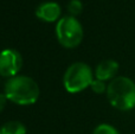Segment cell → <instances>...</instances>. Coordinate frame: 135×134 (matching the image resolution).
I'll use <instances>...</instances> for the list:
<instances>
[{
    "instance_id": "obj_1",
    "label": "cell",
    "mask_w": 135,
    "mask_h": 134,
    "mask_svg": "<svg viewBox=\"0 0 135 134\" xmlns=\"http://www.w3.org/2000/svg\"><path fill=\"white\" fill-rule=\"evenodd\" d=\"M39 87L32 77L26 75H17L6 81L4 94L7 100L19 106H31L39 97Z\"/></svg>"
},
{
    "instance_id": "obj_2",
    "label": "cell",
    "mask_w": 135,
    "mask_h": 134,
    "mask_svg": "<svg viewBox=\"0 0 135 134\" xmlns=\"http://www.w3.org/2000/svg\"><path fill=\"white\" fill-rule=\"evenodd\" d=\"M107 99L112 107L121 112L135 108V82L127 76H116L108 83Z\"/></svg>"
},
{
    "instance_id": "obj_3",
    "label": "cell",
    "mask_w": 135,
    "mask_h": 134,
    "mask_svg": "<svg viewBox=\"0 0 135 134\" xmlns=\"http://www.w3.org/2000/svg\"><path fill=\"white\" fill-rule=\"evenodd\" d=\"M94 74L91 68L83 62H75L65 70L63 76V84L66 92L71 94L83 92L86 88H90L94 81Z\"/></svg>"
},
{
    "instance_id": "obj_4",
    "label": "cell",
    "mask_w": 135,
    "mask_h": 134,
    "mask_svg": "<svg viewBox=\"0 0 135 134\" xmlns=\"http://www.w3.org/2000/svg\"><path fill=\"white\" fill-rule=\"evenodd\" d=\"M56 36L62 46L74 49L83 40V26L76 17L64 16L56 24Z\"/></svg>"
},
{
    "instance_id": "obj_5",
    "label": "cell",
    "mask_w": 135,
    "mask_h": 134,
    "mask_svg": "<svg viewBox=\"0 0 135 134\" xmlns=\"http://www.w3.org/2000/svg\"><path fill=\"white\" fill-rule=\"evenodd\" d=\"M23 66V57L14 49H5L0 52V76L11 78L19 75Z\"/></svg>"
},
{
    "instance_id": "obj_6",
    "label": "cell",
    "mask_w": 135,
    "mask_h": 134,
    "mask_svg": "<svg viewBox=\"0 0 135 134\" xmlns=\"http://www.w3.org/2000/svg\"><path fill=\"white\" fill-rule=\"evenodd\" d=\"M36 16L38 19L45 23H57L62 18V8L57 2L46 1L37 7Z\"/></svg>"
},
{
    "instance_id": "obj_7",
    "label": "cell",
    "mask_w": 135,
    "mask_h": 134,
    "mask_svg": "<svg viewBox=\"0 0 135 134\" xmlns=\"http://www.w3.org/2000/svg\"><path fill=\"white\" fill-rule=\"evenodd\" d=\"M117 73H119V63L114 59H104L97 64L94 75L97 80L107 82V81L114 80Z\"/></svg>"
},
{
    "instance_id": "obj_8",
    "label": "cell",
    "mask_w": 135,
    "mask_h": 134,
    "mask_svg": "<svg viewBox=\"0 0 135 134\" xmlns=\"http://www.w3.org/2000/svg\"><path fill=\"white\" fill-rule=\"evenodd\" d=\"M26 127L20 121H8L0 127V134H26Z\"/></svg>"
},
{
    "instance_id": "obj_9",
    "label": "cell",
    "mask_w": 135,
    "mask_h": 134,
    "mask_svg": "<svg viewBox=\"0 0 135 134\" xmlns=\"http://www.w3.org/2000/svg\"><path fill=\"white\" fill-rule=\"evenodd\" d=\"M83 11V4H82L81 0H70L69 4H68V12H69V16L76 17L79 16Z\"/></svg>"
},
{
    "instance_id": "obj_10",
    "label": "cell",
    "mask_w": 135,
    "mask_h": 134,
    "mask_svg": "<svg viewBox=\"0 0 135 134\" xmlns=\"http://www.w3.org/2000/svg\"><path fill=\"white\" fill-rule=\"evenodd\" d=\"M93 134H120V133L114 126L109 125V123H100L93 131Z\"/></svg>"
},
{
    "instance_id": "obj_11",
    "label": "cell",
    "mask_w": 135,
    "mask_h": 134,
    "mask_svg": "<svg viewBox=\"0 0 135 134\" xmlns=\"http://www.w3.org/2000/svg\"><path fill=\"white\" fill-rule=\"evenodd\" d=\"M107 88L108 84H105V82L97 78H94V81L90 84V89L93 90L95 94H103V93H107Z\"/></svg>"
},
{
    "instance_id": "obj_12",
    "label": "cell",
    "mask_w": 135,
    "mask_h": 134,
    "mask_svg": "<svg viewBox=\"0 0 135 134\" xmlns=\"http://www.w3.org/2000/svg\"><path fill=\"white\" fill-rule=\"evenodd\" d=\"M7 97L6 95L4 94V93H0V113H1L2 111H4V108L6 107V103H7Z\"/></svg>"
}]
</instances>
